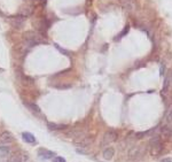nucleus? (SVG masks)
<instances>
[{
    "label": "nucleus",
    "mask_w": 172,
    "mask_h": 162,
    "mask_svg": "<svg viewBox=\"0 0 172 162\" xmlns=\"http://www.w3.org/2000/svg\"><path fill=\"white\" fill-rule=\"evenodd\" d=\"M9 153V148L6 146H1L0 147V157H5Z\"/></svg>",
    "instance_id": "nucleus-9"
},
{
    "label": "nucleus",
    "mask_w": 172,
    "mask_h": 162,
    "mask_svg": "<svg viewBox=\"0 0 172 162\" xmlns=\"http://www.w3.org/2000/svg\"><path fill=\"white\" fill-rule=\"evenodd\" d=\"M13 140H14V138H13L11 132H4L0 136V144H9Z\"/></svg>",
    "instance_id": "nucleus-4"
},
{
    "label": "nucleus",
    "mask_w": 172,
    "mask_h": 162,
    "mask_svg": "<svg viewBox=\"0 0 172 162\" xmlns=\"http://www.w3.org/2000/svg\"><path fill=\"white\" fill-rule=\"evenodd\" d=\"M122 1H123V2H124V1H129V0H122Z\"/></svg>",
    "instance_id": "nucleus-17"
},
{
    "label": "nucleus",
    "mask_w": 172,
    "mask_h": 162,
    "mask_svg": "<svg viewBox=\"0 0 172 162\" xmlns=\"http://www.w3.org/2000/svg\"><path fill=\"white\" fill-rule=\"evenodd\" d=\"M117 139V132L113 130L107 131L103 136V140H102V145H109L111 143L116 141Z\"/></svg>",
    "instance_id": "nucleus-1"
},
{
    "label": "nucleus",
    "mask_w": 172,
    "mask_h": 162,
    "mask_svg": "<svg viewBox=\"0 0 172 162\" xmlns=\"http://www.w3.org/2000/svg\"><path fill=\"white\" fill-rule=\"evenodd\" d=\"M52 162H66V159L62 157H55L54 159H53Z\"/></svg>",
    "instance_id": "nucleus-11"
},
{
    "label": "nucleus",
    "mask_w": 172,
    "mask_h": 162,
    "mask_svg": "<svg viewBox=\"0 0 172 162\" xmlns=\"http://www.w3.org/2000/svg\"><path fill=\"white\" fill-rule=\"evenodd\" d=\"M38 157H40L42 160H49L55 157V153L52 151H48L46 148H40L38 151Z\"/></svg>",
    "instance_id": "nucleus-2"
},
{
    "label": "nucleus",
    "mask_w": 172,
    "mask_h": 162,
    "mask_svg": "<svg viewBox=\"0 0 172 162\" xmlns=\"http://www.w3.org/2000/svg\"><path fill=\"white\" fill-rule=\"evenodd\" d=\"M24 105H26V106L29 107V109L32 110V112H36V113H39V112H40L39 107H38L37 105H33V104H25V102H24Z\"/></svg>",
    "instance_id": "nucleus-8"
},
{
    "label": "nucleus",
    "mask_w": 172,
    "mask_h": 162,
    "mask_svg": "<svg viewBox=\"0 0 172 162\" xmlns=\"http://www.w3.org/2000/svg\"><path fill=\"white\" fill-rule=\"evenodd\" d=\"M167 121L169 123H172V106L169 108V110H167Z\"/></svg>",
    "instance_id": "nucleus-10"
},
{
    "label": "nucleus",
    "mask_w": 172,
    "mask_h": 162,
    "mask_svg": "<svg viewBox=\"0 0 172 162\" xmlns=\"http://www.w3.org/2000/svg\"><path fill=\"white\" fill-rule=\"evenodd\" d=\"M55 47H56V48H59V50H60V51H61V52H62L63 54H68V52H67V51H66V50H63V48H61V47L59 46V45H57V44H55Z\"/></svg>",
    "instance_id": "nucleus-14"
},
{
    "label": "nucleus",
    "mask_w": 172,
    "mask_h": 162,
    "mask_svg": "<svg viewBox=\"0 0 172 162\" xmlns=\"http://www.w3.org/2000/svg\"><path fill=\"white\" fill-rule=\"evenodd\" d=\"M48 128H49L51 130H62V129H66V126H59V124L48 123Z\"/></svg>",
    "instance_id": "nucleus-7"
},
{
    "label": "nucleus",
    "mask_w": 172,
    "mask_h": 162,
    "mask_svg": "<svg viewBox=\"0 0 172 162\" xmlns=\"http://www.w3.org/2000/svg\"><path fill=\"white\" fill-rule=\"evenodd\" d=\"M115 154V150L113 147H108V148H106L103 151V157L106 160H110V159H113Z\"/></svg>",
    "instance_id": "nucleus-6"
},
{
    "label": "nucleus",
    "mask_w": 172,
    "mask_h": 162,
    "mask_svg": "<svg viewBox=\"0 0 172 162\" xmlns=\"http://www.w3.org/2000/svg\"><path fill=\"white\" fill-rule=\"evenodd\" d=\"M22 138H23V140L25 143H29V144H35L37 141L36 137L33 136L32 133H30V132H23L22 133Z\"/></svg>",
    "instance_id": "nucleus-5"
},
{
    "label": "nucleus",
    "mask_w": 172,
    "mask_h": 162,
    "mask_svg": "<svg viewBox=\"0 0 172 162\" xmlns=\"http://www.w3.org/2000/svg\"><path fill=\"white\" fill-rule=\"evenodd\" d=\"M167 85H169V79L165 78V81H164V86H163V91H164V92L167 91Z\"/></svg>",
    "instance_id": "nucleus-13"
},
{
    "label": "nucleus",
    "mask_w": 172,
    "mask_h": 162,
    "mask_svg": "<svg viewBox=\"0 0 172 162\" xmlns=\"http://www.w3.org/2000/svg\"><path fill=\"white\" fill-rule=\"evenodd\" d=\"M161 144L158 143V140H155V141H151L150 143V154L154 157H157L158 154H160V152H161Z\"/></svg>",
    "instance_id": "nucleus-3"
},
{
    "label": "nucleus",
    "mask_w": 172,
    "mask_h": 162,
    "mask_svg": "<svg viewBox=\"0 0 172 162\" xmlns=\"http://www.w3.org/2000/svg\"><path fill=\"white\" fill-rule=\"evenodd\" d=\"M129 29H130V26H125V28H124V30H123V31H122V32L120 33V37H124V36H125V33H127Z\"/></svg>",
    "instance_id": "nucleus-12"
},
{
    "label": "nucleus",
    "mask_w": 172,
    "mask_h": 162,
    "mask_svg": "<svg viewBox=\"0 0 172 162\" xmlns=\"http://www.w3.org/2000/svg\"><path fill=\"white\" fill-rule=\"evenodd\" d=\"M12 162H21V160H20V157H14L12 160Z\"/></svg>",
    "instance_id": "nucleus-16"
},
{
    "label": "nucleus",
    "mask_w": 172,
    "mask_h": 162,
    "mask_svg": "<svg viewBox=\"0 0 172 162\" xmlns=\"http://www.w3.org/2000/svg\"><path fill=\"white\" fill-rule=\"evenodd\" d=\"M161 162H172V159L171 157H164Z\"/></svg>",
    "instance_id": "nucleus-15"
}]
</instances>
